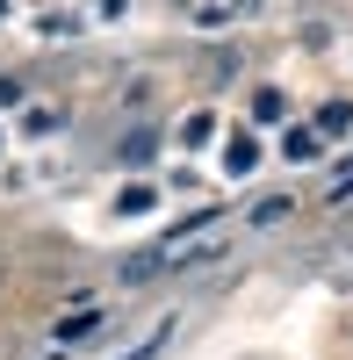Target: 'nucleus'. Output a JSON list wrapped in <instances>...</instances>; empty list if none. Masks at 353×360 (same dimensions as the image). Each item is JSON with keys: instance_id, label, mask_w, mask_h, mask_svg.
Instances as JSON below:
<instances>
[{"instance_id": "obj_3", "label": "nucleus", "mask_w": 353, "mask_h": 360, "mask_svg": "<svg viewBox=\"0 0 353 360\" xmlns=\"http://www.w3.org/2000/svg\"><path fill=\"white\" fill-rule=\"evenodd\" d=\"M281 159H296V166H310V159H325V137H317V130H288V144H281Z\"/></svg>"}, {"instance_id": "obj_7", "label": "nucleus", "mask_w": 353, "mask_h": 360, "mask_svg": "<svg viewBox=\"0 0 353 360\" xmlns=\"http://www.w3.org/2000/svg\"><path fill=\"white\" fill-rule=\"evenodd\" d=\"M224 166H231V173H252V166H259V137H231Z\"/></svg>"}, {"instance_id": "obj_10", "label": "nucleus", "mask_w": 353, "mask_h": 360, "mask_svg": "<svg viewBox=\"0 0 353 360\" xmlns=\"http://www.w3.org/2000/svg\"><path fill=\"white\" fill-rule=\"evenodd\" d=\"M115 209H123V217H144V209H159V195H152V188H123Z\"/></svg>"}, {"instance_id": "obj_8", "label": "nucleus", "mask_w": 353, "mask_h": 360, "mask_svg": "<svg viewBox=\"0 0 353 360\" xmlns=\"http://www.w3.org/2000/svg\"><path fill=\"white\" fill-rule=\"evenodd\" d=\"M281 115H288V101L274 94V86H267V94H252V123H281Z\"/></svg>"}, {"instance_id": "obj_6", "label": "nucleus", "mask_w": 353, "mask_h": 360, "mask_svg": "<svg viewBox=\"0 0 353 360\" xmlns=\"http://www.w3.org/2000/svg\"><path fill=\"white\" fill-rule=\"evenodd\" d=\"M210 137H217V115H210V108H195L188 123H181V144L195 152V144H210Z\"/></svg>"}, {"instance_id": "obj_5", "label": "nucleus", "mask_w": 353, "mask_h": 360, "mask_svg": "<svg viewBox=\"0 0 353 360\" xmlns=\"http://www.w3.org/2000/svg\"><path fill=\"white\" fill-rule=\"evenodd\" d=\"M288 209H296V202H288V195H259V202L245 209V217H252L259 231H267V224H281V217H288Z\"/></svg>"}, {"instance_id": "obj_4", "label": "nucleus", "mask_w": 353, "mask_h": 360, "mask_svg": "<svg viewBox=\"0 0 353 360\" xmlns=\"http://www.w3.org/2000/svg\"><path fill=\"white\" fill-rule=\"evenodd\" d=\"M353 130V101H325V115H317V137H346Z\"/></svg>"}, {"instance_id": "obj_9", "label": "nucleus", "mask_w": 353, "mask_h": 360, "mask_svg": "<svg viewBox=\"0 0 353 360\" xmlns=\"http://www.w3.org/2000/svg\"><path fill=\"white\" fill-rule=\"evenodd\" d=\"M152 152H159V137H152V130H137V137H123V166H144Z\"/></svg>"}, {"instance_id": "obj_2", "label": "nucleus", "mask_w": 353, "mask_h": 360, "mask_svg": "<svg viewBox=\"0 0 353 360\" xmlns=\"http://www.w3.org/2000/svg\"><path fill=\"white\" fill-rule=\"evenodd\" d=\"M173 332H181V317H159V324H152V332H144L137 346H123V353H115V360H159V353L173 346Z\"/></svg>"}, {"instance_id": "obj_12", "label": "nucleus", "mask_w": 353, "mask_h": 360, "mask_svg": "<svg viewBox=\"0 0 353 360\" xmlns=\"http://www.w3.org/2000/svg\"><path fill=\"white\" fill-rule=\"evenodd\" d=\"M0 15H8V0H0Z\"/></svg>"}, {"instance_id": "obj_11", "label": "nucleus", "mask_w": 353, "mask_h": 360, "mask_svg": "<svg viewBox=\"0 0 353 360\" xmlns=\"http://www.w3.org/2000/svg\"><path fill=\"white\" fill-rule=\"evenodd\" d=\"M339 252L353 259V209H346V217H339Z\"/></svg>"}, {"instance_id": "obj_1", "label": "nucleus", "mask_w": 353, "mask_h": 360, "mask_svg": "<svg viewBox=\"0 0 353 360\" xmlns=\"http://www.w3.org/2000/svg\"><path fill=\"white\" fill-rule=\"evenodd\" d=\"M108 332V310H72V317H58L51 324V339L58 346H86V339H101Z\"/></svg>"}]
</instances>
